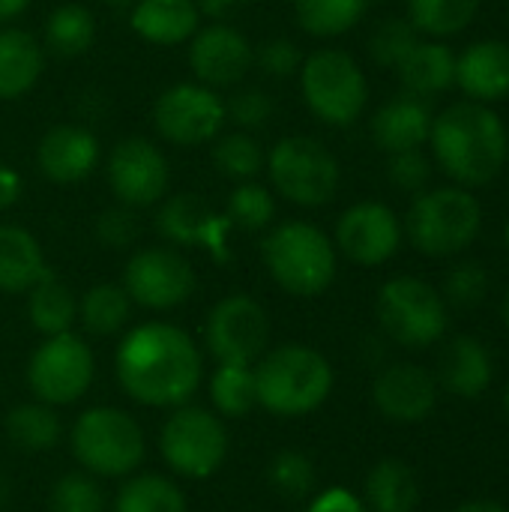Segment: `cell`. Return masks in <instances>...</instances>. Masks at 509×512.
Returning <instances> with one entry per match:
<instances>
[{"instance_id": "obj_44", "label": "cell", "mask_w": 509, "mask_h": 512, "mask_svg": "<svg viewBox=\"0 0 509 512\" xmlns=\"http://www.w3.org/2000/svg\"><path fill=\"white\" fill-rule=\"evenodd\" d=\"M387 177H390V183L396 189L417 195L432 180V159L423 153V147L402 150V153H390V159H387Z\"/></svg>"}, {"instance_id": "obj_53", "label": "cell", "mask_w": 509, "mask_h": 512, "mask_svg": "<svg viewBox=\"0 0 509 512\" xmlns=\"http://www.w3.org/2000/svg\"><path fill=\"white\" fill-rule=\"evenodd\" d=\"M501 318H504V327L509 330V288L504 291V300H501Z\"/></svg>"}, {"instance_id": "obj_17", "label": "cell", "mask_w": 509, "mask_h": 512, "mask_svg": "<svg viewBox=\"0 0 509 512\" xmlns=\"http://www.w3.org/2000/svg\"><path fill=\"white\" fill-rule=\"evenodd\" d=\"M156 231L171 243L183 249H204L216 261H228V231L231 222L225 213L219 216L201 195L195 192H177L171 198H162V207L156 213Z\"/></svg>"}, {"instance_id": "obj_34", "label": "cell", "mask_w": 509, "mask_h": 512, "mask_svg": "<svg viewBox=\"0 0 509 512\" xmlns=\"http://www.w3.org/2000/svg\"><path fill=\"white\" fill-rule=\"evenodd\" d=\"M483 0H408V21L420 36L450 39L471 27Z\"/></svg>"}, {"instance_id": "obj_10", "label": "cell", "mask_w": 509, "mask_h": 512, "mask_svg": "<svg viewBox=\"0 0 509 512\" xmlns=\"http://www.w3.org/2000/svg\"><path fill=\"white\" fill-rule=\"evenodd\" d=\"M159 453L177 477L207 480L228 456V429L219 414L186 402L162 423Z\"/></svg>"}, {"instance_id": "obj_1", "label": "cell", "mask_w": 509, "mask_h": 512, "mask_svg": "<svg viewBox=\"0 0 509 512\" xmlns=\"http://www.w3.org/2000/svg\"><path fill=\"white\" fill-rule=\"evenodd\" d=\"M114 372L129 399L147 408L186 405L204 372L195 339L168 321L132 327L114 354Z\"/></svg>"}, {"instance_id": "obj_32", "label": "cell", "mask_w": 509, "mask_h": 512, "mask_svg": "<svg viewBox=\"0 0 509 512\" xmlns=\"http://www.w3.org/2000/svg\"><path fill=\"white\" fill-rule=\"evenodd\" d=\"M369 12V0H294V18L303 33L333 39L354 30Z\"/></svg>"}, {"instance_id": "obj_31", "label": "cell", "mask_w": 509, "mask_h": 512, "mask_svg": "<svg viewBox=\"0 0 509 512\" xmlns=\"http://www.w3.org/2000/svg\"><path fill=\"white\" fill-rule=\"evenodd\" d=\"M96 42V18L81 3H63L45 18V51L57 57H81Z\"/></svg>"}, {"instance_id": "obj_40", "label": "cell", "mask_w": 509, "mask_h": 512, "mask_svg": "<svg viewBox=\"0 0 509 512\" xmlns=\"http://www.w3.org/2000/svg\"><path fill=\"white\" fill-rule=\"evenodd\" d=\"M420 39L423 36L417 33V27L408 18H399V15L384 18L375 24L372 36H369V57L384 69H396Z\"/></svg>"}, {"instance_id": "obj_9", "label": "cell", "mask_w": 509, "mask_h": 512, "mask_svg": "<svg viewBox=\"0 0 509 512\" xmlns=\"http://www.w3.org/2000/svg\"><path fill=\"white\" fill-rule=\"evenodd\" d=\"M381 330L402 348L420 351L444 339L450 306L441 291L420 276H393L375 300Z\"/></svg>"}, {"instance_id": "obj_41", "label": "cell", "mask_w": 509, "mask_h": 512, "mask_svg": "<svg viewBox=\"0 0 509 512\" xmlns=\"http://www.w3.org/2000/svg\"><path fill=\"white\" fill-rule=\"evenodd\" d=\"M489 270L480 261H459L444 273L441 297L453 309H477L489 297Z\"/></svg>"}, {"instance_id": "obj_30", "label": "cell", "mask_w": 509, "mask_h": 512, "mask_svg": "<svg viewBox=\"0 0 509 512\" xmlns=\"http://www.w3.org/2000/svg\"><path fill=\"white\" fill-rule=\"evenodd\" d=\"M60 435H63L60 417L45 402H24L6 414V438L12 441V447L24 453L54 450L60 444Z\"/></svg>"}, {"instance_id": "obj_57", "label": "cell", "mask_w": 509, "mask_h": 512, "mask_svg": "<svg viewBox=\"0 0 509 512\" xmlns=\"http://www.w3.org/2000/svg\"><path fill=\"white\" fill-rule=\"evenodd\" d=\"M507 171H509V162H507Z\"/></svg>"}, {"instance_id": "obj_54", "label": "cell", "mask_w": 509, "mask_h": 512, "mask_svg": "<svg viewBox=\"0 0 509 512\" xmlns=\"http://www.w3.org/2000/svg\"><path fill=\"white\" fill-rule=\"evenodd\" d=\"M105 6H132L135 0H102Z\"/></svg>"}, {"instance_id": "obj_24", "label": "cell", "mask_w": 509, "mask_h": 512, "mask_svg": "<svg viewBox=\"0 0 509 512\" xmlns=\"http://www.w3.org/2000/svg\"><path fill=\"white\" fill-rule=\"evenodd\" d=\"M129 27L150 45H183L201 27V12L195 0H135Z\"/></svg>"}, {"instance_id": "obj_13", "label": "cell", "mask_w": 509, "mask_h": 512, "mask_svg": "<svg viewBox=\"0 0 509 512\" xmlns=\"http://www.w3.org/2000/svg\"><path fill=\"white\" fill-rule=\"evenodd\" d=\"M225 99L198 81L165 87L153 102V126L174 147H198L219 138L225 126Z\"/></svg>"}, {"instance_id": "obj_26", "label": "cell", "mask_w": 509, "mask_h": 512, "mask_svg": "<svg viewBox=\"0 0 509 512\" xmlns=\"http://www.w3.org/2000/svg\"><path fill=\"white\" fill-rule=\"evenodd\" d=\"M396 75L405 93L414 96H438L456 87V51L444 39H420L411 54L396 66Z\"/></svg>"}, {"instance_id": "obj_42", "label": "cell", "mask_w": 509, "mask_h": 512, "mask_svg": "<svg viewBox=\"0 0 509 512\" xmlns=\"http://www.w3.org/2000/svg\"><path fill=\"white\" fill-rule=\"evenodd\" d=\"M48 507L51 512H105V492L93 474L69 471L51 486Z\"/></svg>"}, {"instance_id": "obj_36", "label": "cell", "mask_w": 509, "mask_h": 512, "mask_svg": "<svg viewBox=\"0 0 509 512\" xmlns=\"http://www.w3.org/2000/svg\"><path fill=\"white\" fill-rule=\"evenodd\" d=\"M210 144H213L210 159H213V165H216L219 174L243 183V180H255L264 171L267 153H264V147L258 144V138L252 132L237 129V132L219 135Z\"/></svg>"}, {"instance_id": "obj_48", "label": "cell", "mask_w": 509, "mask_h": 512, "mask_svg": "<svg viewBox=\"0 0 509 512\" xmlns=\"http://www.w3.org/2000/svg\"><path fill=\"white\" fill-rule=\"evenodd\" d=\"M18 195H21V174L12 165L0 162V213L9 210L18 201Z\"/></svg>"}, {"instance_id": "obj_49", "label": "cell", "mask_w": 509, "mask_h": 512, "mask_svg": "<svg viewBox=\"0 0 509 512\" xmlns=\"http://www.w3.org/2000/svg\"><path fill=\"white\" fill-rule=\"evenodd\" d=\"M195 3H198L201 18L210 15L213 21H219V18H225L228 12H234L237 6H243L246 0H195Z\"/></svg>"}, {"instance_id": "obj_15", "label": "cell", "mask_w": 509, "mask_h": 512, "mask_svg": "<svg viewBox=\"0 0 509 512\" xmlns=\"http://www.w3.org/2000/svg\"><path fill=\"white\" fill-rule=\"evenodd\" d=\"M108 186L117 204L132 210L159 204L171 186V168L159 144L144 135L120 138L108 156Z\"/></svg>"}, {"instance_id": "obj_55", "label": "cell", "mask_w": 509, "mask_h": 512, "mask_svg": "<svg viewBox=\"0 0 509 512\" xmlns=\"http://www.w3.org/2000/svg\"><path fill=\"white\" fill-rule=\"evenodd\" d=\"M504 411H507V417H509V384H507V390H504Z\"/></svg>"}, {"instance_id": "obj_6", "label": "cell", "mask_w": 509, "mask_h": 512, "mask_svg": "<svg viewBox=\"0 0 509 512\" xmlns=\"http://www.w3.org/2000/svg\"><path fill=\"white\" fill-rule=\"evenodd\" d=\"M300 93L306 108L327 126H351L369 105V78L345 48H318L303 57Z\"/></svg>"}, {"instance_id": "obj_45", "label": "cell", "mask_w": 509, "mask_h": 512, "mask_svg": "<svg viewBox=\"0 0 509 512\" xmlns=\"http://www.w3.org/2000/svg\"><path fill=\"white\" fill-rule=\"evenodd\" d=\"M255 66L270 78H291L303 66V51L297 42L276 36V39H267L255 48Z\"/></svg>"}, {"instance_id": "obj_12", "label": "cell", "mask_w": 509, "mask_h": 512, "mask_svg": "<svg viewBox=\"0 0 509 512\" xmlns=\"http://www.w3.org/2000/svg\"><path fill=\"white\" fill-rule=\"evenodd\" d=\"M270 342V315L249 294H228L204 321V345L219 366H255Z\"/></svg>"}, {"instance_id": "obj_11", "label": "cell", "mask_w": 509, "mask_h": 512, "mask_svg": "<svg viewBox=\"0 0 509 512\" xmlns=\"http://www.w3.org/2000/svg\"><path fill=\"white\" fill-rule=\"evenodd\" d=\"M96 360L90 345L69 333L45 336V342L33 351L27 363V387L36 402L51 408L75 405L93 384Z\"/></svg>"}, {"instance_id": "obj_21", "label": "cell", "mask_w": 509, "mask_h": 512, "mask_svg": "<svg viewBox=\"0 0 509 512\" xmlns=\"http://www.w3.org/2000/svg\"><path fill=\"white\" fill-rule=\"evenodd\" d=\"M456 87L465 99L492 105L509 96V42L477 39L456 54Z\"/></svg>"}, {"instance_id": "obj_22", "label": "cell", "mask_w": 509, "mask_h": 512, "mask_svg": "<svg viewBox=\"0 0 509 512\" xmlns=\"http://www.w3.org/2000/svg\"><path fill=\"white\" fill-rule=\"evenodd\" d=\"M432 117H435V111L423 96L399 93L375 111V117L369 123L372 141L387 156L402 153V150H417V147L429 144Z\"/></svg>"}, {"instance_id": "obj_4", "label": "cell", "mask_w": 509, "mask_h": 512, "mask_svg": "<svg viewBox=\"0 0 509 512\" xmlns=\"http://www.w3.org/2000/svg\"><path fill=\"white\" fill-rule=\"evenodd\" d=\"M261 258L273 282L291 297L324 294L339 270L333 237L306 219H288L270 228L261 243Z\"/></svg>"}, {"instance_id": "obj_28", "label": "cell", "mask_w": 509, "mask_h": 512, "mask_svg": "<svg viewBox=\"0 0 509 512\" xmlns=\"http://www.w3.org/2000/svg\"><path fill=\"white\" fill-rule=\"evenodd\" d=\"M363 504L369 512H414L420 507V480L414 468L402 459H381L363 489Z\"/></svg>"}, {"instance_id": "obj_25", "label": "cell", "mask_w": 509, "mask_h": 512, "mask_svg": "<svg viewBox=\"0 0 509 512\" xmlns=\"http://www.w3.org/2000/svg\"><path fill=\"white\" fill-rule=\"evenodd\" d=\"M45 69L42 42L21 27H0V99L12 102L30 93Z\"/></svg>"}, {"instance_id": "obj_35", "label": "cell", "mask_w": 509, "mask_h": 512, "mask_svg": "<svg viewBox=\"0 0 509 512\" xmlns=\"http://www.w3.org/2000/svg\"><path fill=\"white\" fill-rule=\"evenodd\" d=\"M132 312V300L123 291V285H93L81 300H78V318L90 336H114L126 327Z\"/></svg>"}, {"instance_id": "obj_27", "label": "cell", "mask_w": 509, "mask_h": 512, "mask_svg": "<svg viewBox=\"0 0 509 512\" xmlns=\"http://www.w3.org/2000/svg\"><path fill=\"white\" fill-rule=\"evenodd\" d=\"M51 267L39 240L21 225H0V291L27 294Z\"/></svg>"}, {"instance_id": "obj_16", "label": "cell", "mask_w": 509, "mask_h": 512, "mask_svg": "<svg viewBox=\"0 0 509 512\" xmlns=\"http://www.w3.org/2000/svg\"><path fill=\"white\" fill-rule=\"evenodd\" d=\"M405 240L402 219L384 201H357L339 219L333 231L336 252L357 267L387 264Z\"/></svg>"}, {"instance_id": "obj_47", "label": "cell", "mask_w": 509, "mask_h": 512, "mask_svg": "<svg viewBox=\"0 0 509 512\" xmlns=\"http://www.w3.org/2000/svg\"><path fill=\"white\" fill-rule=\"evenodd\" d=\"M306 512H369V510H366V504H363L351 489L333 486V489H327V492L315 495Z\"/></svg>"}, {"instance_id": "obj_50", "label": "cell", "mask_w": 509, "mask_h": 512, "mask_svg": "<svg viewBox=\"0 0 509 512\" xmlns=\"http://www.w3.org/2000/svg\"><path fill=\"white\" fill-rule=\"evenodd\" d=\"M27 6H30V0H0V27L15 21L21 12H27Z\"/></svg>"}, {"instance_id": "obj_52", "label": "cell", "mask_w": 509, "mask_h": 512, "mask_svg": "<svg viewBox=\"0 0 509 512\" xmlns=\"http://www.w3.org/2000/svg\"><path fill=\"white\" fill-rule=\"evenodd\" d=\"M9 501H12V483H9V477L0 471V510H3Z\"/></svg>"}, {"instance_id": "obj_14", "label": "cell", "mask_w": 509, "mask_h": 512, "mask_svg": "<svg viewBox=\"0 0 509 512\" xmlns=\"http://www.w3.org/2000/svg\"><path fill=\"white\" fill-rule=\"evenodd\" d=\"M195 285V267L174 246L138 249L123 270V291L129 300L153 312L183 306L195 294Z\"/></svg>"}, {"instance_id": "obj_46", "label": "cell", "mask_w": 509, "mask_h": 512, "mask_svg": "<svg viewBox=\"0 0 509 512\" xmlns=\"http://www.w3.org/2000/svg\"><path fill=\"white\" fill-rule=\"evenodd\" d=\"M138 234H141V222H138L135 210L126 204L108 207L96 219V240L108 249H126L138 240Z\"/></svg>"}, {"instance_id": "obj_29", "label": "cell", "mask_w": 509, "mask_h": 512, "mask_svg": "<svg viewBox=\"0 0 509 512\" xmlns=\"http://www.w3.org/2000/svg\"><path fill=\"white\" fill-rule=\"evenodd\" d=\"M27 315L30 324L42 336L69 333L78 318V300L66 282H60L51 270L27 291Z\"/></svg>"}, {"instance_id": "obj_51", "label": "cell", "mask_w": 509, "mask_h": 512, "mask_svg": "<svg viewBox=\"0 0 509 512\" xmlns=\"http://www.w3.org/2000/svg\"><path fill=\"white\" fill-rule=\"evenodd\" d=\"M456 512H509L507 507H501V504H495V501H468V504H462Z\"/></svg>"}, {"instance_id": "obj_19", "label": "cell", "mask_w": 509, "mask_h": 512, "mask_svg": "<svg viewBox=\"0 0 509 512\" xmlns=\"http://www.w3.org/2000/svg\"><path fill=\"white\" fill-rule=\"evenodd\" d=\"M372 402L390 423H423L438 405V381L417 363H390L372 384Z\"/></svg>"}, {"instance_id": "obj_7", "label": "cell", "mask_w": 509, "mask_h": 512, "mask_svg": "<svg viewBox=\"0 0 509 512\" xmlns=\"http://www.w3.org/2000/svg\"><path fill=\"white\" fill-rule=\"evenodd\" d=\"M72 456L93 477H132L147 456L144 429L120 408H87L72 426Z\"/></svg>"}, {"instance_id": "obj_56", "label": "cell", "mask_w": 509, "mask_h": 512, "mask_svg": "<svg viewBox=\"0 0 509 512\" xmlns=\"http://www.w3.org/2000/svg\"><path fill=\"white\" fill-rule=\"evenodd\" d=\"M504 246H507V252H509V219H507V225H504Z\"/></svg>"}, {"instance_id": "obj_8", "label": "cell", "mask_w": 509, "mask_h": 512, "mask_svg": "<svg viewBox=\"0 0 509 512\" xmlns=\"http://www.w3.org/2000/svg\"><path fill=\"white\" fill-rule=\"evenodd\" d=\"M273 189L297 207H324L342 183L339 159L312 135H288L273 144L264 162Z\"/></svg>"}, {"instance_id": "obj_5", "label": "cell", "mask_w": 509, "mask_h": 512, "mask_svg": "<svg viewBox=\"0 0 509 512\" xmlns=\"http://www.w3.org/2000/svg\"><path fill=\"white\" fill-rule=\"evenodd\" d=\"M405 237L426 258H453L465 252L483 231V204L465 186H435L414 195L405 222Z\"/></svg>"}, {"instance_id": "obj_18", "label": "cell", "mask_w": 509, "mask_h": 512, "mask_svg": "<svg viewBox=\"0 0 509 512\" xmlns=\"http://www.w3.org/2000/svg\"><path fill=\"white\" fill-rule=\"evenodd\" d=\"M255 66V45L231 24H201L189 39V69L213 90L240 84Z\"/></svg>"}, {"instance_id": "obj_2", "label": "cell", "mask_w": 509, "mask_h": 512, "mask_svg": "<svg viewBox=\"0 0 509 512\" xmlns=\"http://www.w3.org/2000/svg\"><path fill=\"white\" fill-rule=\"evenodd\" d=\"M429 147L435 165L456 186L483 189L507 168L509 129L492 105L459 99L432 117Z\"/></svg>"}, {"instance_id": "obj_23", "label": "cell", "mask_w": 509, "mask_h": 512, "mask_svg": "<svg viewBox=\"0 0 509 512\" xmlns=\"http://www.w3.org/2000/svg\"><path fill=\"white\" fill-rule=\"evenodd\" d=\"M495 378L489 348L477 336H453L438 360V387L459 399H480Z\"/></svg>"}, {"instance_id": "obj_43", "label": "cell", "mask_w": 509, "mask_h": 512, "mask_svg": "<svg viewBox=\"0 0 509 512\" xmlns=\"http://www.w3.org/2000/svg\"><path fill=\"white\" fill-rule=\"evenodd\" d=\"M270 114H273V99L261 87H243L225 99V120L243 132L264 126L270 120Z\"/></svg>"}, {"instance_id": "obj_20", "label": "cell", "mask_w": 509, "mask_h": 512, "mask_svg": "<svg viewBox=\"0 0 509 512\" xmlns=\"http://www.w3.org/2000/svg\"><path fill=\"white\" fill-rule=\"evenodd\" d=\"M36 165L51 183H81L99 165V141L78 123H57L39 138Z\"/></svg>"}, {"instance_id": "obj_38", "label": "cell", "mask_w": 509, "mask_h": 512, "mask_svg": "<svg viewBox=\"0 0 509 512\" xmlns=\"http://www.w3.org/2000/svg\"><path fill=\"white\" fill-rule=\"evenodd\" d=\"M267 480L273 486V492L285 501H306L312 498L315 486H318V471L315 462L300 453V450H279L270 459L267 468Z\"/></svg>"}, {"instance_id": "obj_33", "label": "cell", "mask_w": 509, "mask_h": 512, "mask_svg": "<svg viewBox=\"0 0 509 512\" xmlns=\"http://www.w3.org/2000/svg\"><path fill=\"white\" fill-rule=\"evenodd\" d=\"M114 512H189L183 489L162 474H135L117 495Z\"/></svg>"}, {"instance_id": "obj_3", "label": "cell", "mask_w": 509, "mask_h": 512, "mask_svg": "<svg viewBox=\"0 0 509 512\" xmlns=\"http://www.w3.org/2000/svg\"><path fill=\"white\" fill-rule=\"evenodd\" d=\"M252 372L258 405L276 417H306L318 411L333 393L330 360L300 342L264 351Z\"/></svg>"}, {"instance_id": "obj_37", "label": "cell", "mask_w": 509, "mask_h": 512, "mask_svg": "<svg viewBox=\"0 0 509 512\" xmlns=\"http://www.w3.org/2000/svg\"><path fill=\"white\" fill-rule=\"evenodd\" d=\"M210 402L228 420L246 417L258 405L252 366H216L210 378Z\"/></svg>"}, {"instance_id": "obj_39", "label": "cell", "mask_w": 509, "mask_h": 512, "mask_svg": "<svg viewBox=\"0 0 509 512\" xmlns=\"http://www.w3.org/2000/svg\"><path fill=\"white\" fill-rule=\"evenodd\" d=\"M225 219L231 222V228H243V231H264L273 225L276 219V201L273 192L255 180H243L234 186V192L228 195L225 204Z\"/></svg>"}]
</instances>
